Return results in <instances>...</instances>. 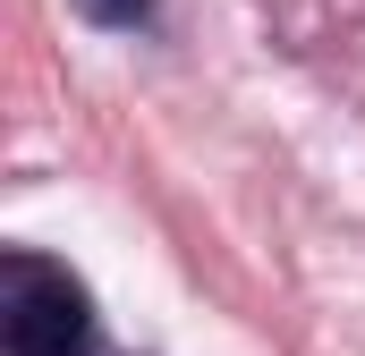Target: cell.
I'll return each mask as SVG.
<instances>
[{
	"mask_svg": "<svg viewBox=\"0 0 365 356\" xmlns=\"http://www.w3.org/2000/svg\"><path fill=\"white\" fill-rule=\"evenodd\" d=\"M0 348L9 356H93V297L51 255H0Z\"/></svg>",
	"mask_w": 365,
	"mask_h": 356,
	"instance_id": "1",
	"label": "cell"
},
{
	"mask_svg": "<svg viewBox=\"0 0 365 356\" xmlns=\"http://www.w3.org/2000/svg\"><path fill=\"white\" fill-rule=\"evenodd\" d=\"M86 17H93V26H145L153 0H86Z\"/></svg>",
	"mask_w": 365,
	"mask_h": 356,
	"instance_id": "2",
	"label": "cell"
}]
</instances>
